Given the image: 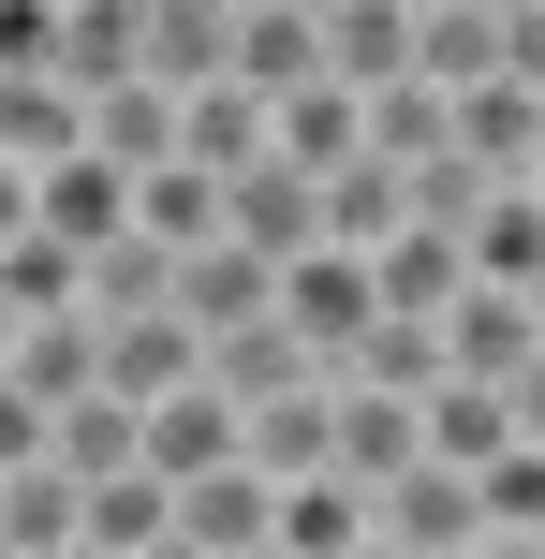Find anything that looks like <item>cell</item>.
I'll use <instances>...</instances> for the list:
<instances>
[{"label":"cell","instance_id":"6da1fadb","mask_svg":"<svg viewBox=\"0 0 545 559\" xmlns=\"http://www.w3.org/2000/svg\"><path fill=\"white\" fill-rule=\"evenodd\" d=\"M487 545H501V531H487V486H472V472L428 456V472L383 486V559H487Z\"/></svg>","mask_w":545,"mask_h":559},{"label":"cell","instance_id":"7a4b0ae2","mask_svg":"<svg viewBox=\"0 0 545 559\" xmlns=\"http://www.w3.org/2000/svg\"><path fill=\"white\" fill-rule=\"evenodd\" d=\"M236 88L265 118L324 88V0H236Z\"/></svg>","mask_w":545,"mask_h":559},{"label":"cell","instance_id":"3957f363","mask_svg":"<svg viewBox=\"0 0 545 559\" xmlns=\"http://www.w3.org/2000/svg\"><path fill=\"white\" fill-rule=\"evenodd\" d=\"M222 236H236V251H251V265H310L324 251V177H295V163H265V177H236V192H222Z\"/></svg>","mask_w":545,"mask_h":559},{"label":"cell","instance_id":"277c9868","mask_svg":"<svg viewBox=\"0 0 545 559\" xmlns=\"http://www.w3.org/2000/svg\"><path fill=\"white\" fill-rule=\"evenodd\" d=\"M147 88L163 104L236 88V0H147Z\"/></svg>","mask_w":545,"mask_h":559},{"label":"cell","instance_id":"5b68a950","mask_svg":"<svg viewBox=\"0 0 545 559\" xmlns=\"http://www.w3.org/2000/svg\"><path fill=\"white\" fill-rule=\"evenodd\" d=\"M413 88L428 104L501 88V0H413Z\"/></svg>","mask_w":545,"mask_h":559},{"label":"cell","instance_id":"8992f818","mask_svg":"<svg viewBox=\"0 0 545 559\" xmlns=\"http://www.w3.org/2000/svg\"><path fill=\"white\" fill-rule=\"evenodd\" d=\"M281 324L310 338L324 368H354V354H369V324H383V295H369V265H354V251H310V265L281 280Z\"/></svg>","mask_w":545,"mask_h":559},{"label":"cell","instance_id":"52a82bcc","mask_svg":"<svg viewBox=\"0 0 545 559\" xmlns=\"http://www.w3.org/2000/svg\"><path fill=\"white\" fill-rule=\"evenodd\" d=\"M59 88L74 104L147 88V0H59Z\"/></svg>","mask_w":545,"mask_h":559},{"label":"cell","instance_id":"ba28073f","mask_svg":"<svg viewBox=\"0 0 545 559\" xmlns=\"http://www.w3.org/2000/svg\"><path fill=\"white\" fill-rule=\"evenodd\" d=\"M324 88H354V104L413 88V0H324Z\"/></svg>","mask_w":545,"mask_h":559},{"label":"cell","instance_id":"9c48e42d","mask_svg":"<svg viewBox=\"0 0 545 559\" xmlns=\"http://www.w3.org/2000/svg\"><path fill=\"white\" fill-rule=\"evenodd\" d=\"M29 236H45V251H118V236H133V177H104V163H45L29 177Z\"/></svg>","mask_w":545,"mask_h":559},{"label":"cell","instance_id":"30bf717a","mask_svg":"<svg viewBox=\"0 0 545 559\" xmlns=\"http://www.w3.org/2000/svg\"><path fill=\"white\" fill-rule=\"evenodd\" d=\"M177 324H192L206 354L251 338V324H281V265H251L236 236H222V251H192V265H177Z\"/></svg>","mask_w":545,"mask_h":559},{"label":"cell","instance_id":"8fae6325","mask_svg":"<svg viewBox=\"0 0 545 559\" xmlns=\"http://www.w3.org/2000/svg\"><path fill=\"white\" fill-rule=\"evenodd\" d=\"M177 545L192 559H265L281 545V486L236 456V472H206V486H177Z\"/></svg>","mask_w":545,"mask_h":559},{"label":"cell","instance_id":"7c38bea8","mask_svg":"<svg viewBox=\"0 0 545 559\" xmlns=\"http://www.w3.org/2000/svg\"><path fill=\"white\" fill-rule=\"evenodd\" d=\"M236 456H251V413H236L222 383H192V397L147 413V472L163 486H206V472H236Z\"/></svg>","mask_w":545,"mask_h":559},{"label":"cell","instance_id":"4fadbf2b","mask_svg":"<svg viewBox=\"0 0 545 559\" xmlns=\"http://www.w3.org/2000/svg\"><path fill=\"white\" fill-rule=\"evenodd\" d=\"M281 559H383V501H369L354 472L281 486Z\"/></svg>","mask_w":545,"mask_h":559},{"label":"cell","instance_id":"5bb4252c","mask_svg":"<svg viewBox=\"0 0 545 559\" xmlns=\"http://www.w3.org/2000/svg\"><path fill=\"white\" fill-rule=\"evenodd\" d=\"M531 354H545V338H531V295H487V280H472V295L442 309V383H517Z\"/></svg>","mask_w":545,"mask_h":559},{"label":"cell","instance_id":"9a60e30c","mask_svg":"<svg viewBox=\"0 0 545 559\" xmlns=\"http://www.w3.org/2000/svg\"><path fill=\"white\" fill-rule=\"evenodd\" d=\"M192 383H206V338L177 324V309H163V324H118V338H104V397H133V413H163V397H192Z\"/></svg>","mask_w":545,"mask_h":559},{"label":"cell","instance_id":"2e32d148","mask_svg":"<svg viewBox=\"0 0 545 559\" xmlns=\"http://www.w3.org/2000/svg\"><path fill=\"white\" fill-rule=\"evenodd\" d=\"M74 309H88V338L163 324V309H177V265L147 251V236H118V251H88V265H74Z\"/></svg>","mask_w":545,"mask_h":559},{"label":"cell","instance_id":"e0dca14e","mask_svg":"<svg viewBox=\"0 0 545 559\" xmlns=\"http://www.w3.org/2000/svg\"><path fill=\"white\" fill-rule=\"evenodd\" d=\"M0 383H15V397H45V413L104 397V338H88V309H74V324H29V338H0Z\"/></svg>","mask_w":545,"mask_h":559},{"label":"cell","instance_id":"ac0fdd59","mask_svg":"<svg viewBox=\"0 0 545 559\" xmlns=\"http://www.w3.org/2000/svg\"><path fill=\"white\" fill-rule=\"evenodd\" d=\"M428 456L487 486L501 456H517V383H442V397H428Z\"/></svg>","mask_w":545,"mask_h":559},{"label":"cell","instance_id":"d6986e66","mask_svg":"<svg viewBox=\"0 0 545 559\" xmlns=\"http://www.w3.org/2000/svg\"><path fill=\"white\" fill-rule=\"evenodd\" d=\"M340 472L369 486V501H383L399 472H428V413H413V397H354V383H340Z\"/></svg>","mask_w":545,"mask_h":559},{"label":"cell","instance_id":"ffe728a7","mask_svg":"<svg viewBox=\"0 0 545 559\" xmlns=\"http://www.w3.org/2000/svg\"><path fill=\"white\" fill-rule=\"evenodd\" d=\"M133 236L163 265H192V251H222V177H192V163H163V177H133Z\"/></svg>","mask_w":545,"mask_h":559},{"label":"cell","instance_id":"44dd1931","mask_svg":"<svg viewBox=\"0 0 545 559\" xmlns=\"http://www.w3.org/2000/svg\"><path fill=\"white\" fill-rule=\"evenodd\" d=\"M369 295H383V324H442V309L472 295V251L458 236H399V251L369 265Z\"/></svg>","mask_w":545,"mask_h":559},{"label":"cell","instance_id":"7402d4cb","mask_svg":"<svg viewBox=\"0 0 545 559\" xmlns=\"http://www.w3.org/2000/svg\"><path fill=\"white\" fill-rule=\"evenodd\" d=\"M0 545H15V559H74V545H88V486L59 472V456L15 472V486H0Z\"/></svg>","mask_w":545,"mask_h":559},{"label":"cell","instance_id":"603a6c76","mask_svg":"<svg viewBox=\"0 0 545 559\" xmlns=\"http://www.w3.org/2000/svg\"><path fill=\"white\" fill-rule=\"evenodd\" d=\"M251 472H265V486L340 472V383H324V397H281V413H251Z\"/></svg>","mask_w":545,"mask_h":559},{"label":"cell","instance_id":"cb8c5ba5","mask_svg":"<svg viewBox=\"0 0 545 559\" xmlns=\"http://www.w3.org/2000/svg\"><path fill=\"white\" fill-rule=\"evenodd\" d=\"M88 163L104 177H163L177 163V104L163 88H104V104H88Z\"/></svg>","mask_w":545,"mask_h":559},{"label":"cell","instance_id":"d4e9b609","mask_svg":"<svg viewBox=\"0 0 545 559\" xmlns=\"http://www.w3.org/2000/svg\"><path fill=\"white\" fill-rule=\"evenodd\" d=\"M163 545H177V486H163V472L88 486V559H163Z\"/></svg>","mask_w":545,"mask_h":559},{"label":"cell","instance_id":"484cf974","mask_svg":"<svg viewBox=\"0 0 545 559\" xmlns=\"http://www.w3.org/2000/svg\"><path fill=\"white\" fill-rule=\"evenodd\" d=\"M59 472H74V486L147 472V413H133V397H74V413H59Z\"/></svg>","mask_w":545,"mask_h":559},{"label":"cell","instance_id":"4316f807","mask_svg":"<svg viewBox=\"0 0 545 559\" xmlns=\"http://www.w3.org/2000/svg\"><path fill=\"white\" fill-rule=\"evenodd\" d=\"M472 280H487V295H545V192H501L487 222H472Z\"/></svg>","mask_w":545,"mask_h":559},{"label":"cell","instance_id":"83f0119b","mask_svg":"<svg viewBox=\"0 0 545 559\" xmlns=\"http://www.w3.org/2000/svg\"><path fill=\"white\" fill-rule=\"evenodd\" d=\"M487 531L545 559V442H517V456H501V472H487Z\"/></svg>","mask_w":545,"mask_h":559},{"label":"cell","instance_id":"f1b7e54d","mask_svg":"<svg viewBox=\"0 0 545 559\" xmlns=\"http://www.w3.org/2000/svg\"><path fill=\"white\" fill-rule=\"evenodd\" d=\"M45 456H59V413L0 383V486H15V472H45Z\"/></svg>","mask_w":545,"mask_h":559},{"label":"cell","instance_id":"f546056e","mask_svg":"<svg viewBox=\"0 0 545 559\" xmlns=\"http://www.w3.org/2000/svg\"><path fill=\"white\" fill-rule=\"evenodd\" d=\"M501 88L545 104V0H501Z\"/></svg>","mask_w":545,"mask_h":559},{"label":"cell","instance_id":"4dcf8cb0","mask_svg":"<svg viewBox=\"0 0 545 559\" xmlns=\"http://www.w3.org/2000/svg\"><path fill=\"white\" fill-rule=\"evenodd\" d=\"M0 251H29V177L0 163Z\"/></svg>","mask_w":545,"mask_h":559},{"label":"cell","instance_id":"1f68e13d","mask_svg":"<svg viewBox=\"0 0 545 559\" xmlns=\"http://www.w3.org/2000/svg\"><path fill=\"white\" fill-rule=\"evenodd\" d=\"M517 442H545V354L517 368Z\"/></svg>","mask_w":545,"mask_h":559},{"label":"cell","instance_id":"d6a6232c","mask_svg":"<svg viewBox=\"0 0 545 559\" xmlns=\"http://www.w3.org/2000/svg\"><path fill=\"white\" fill-rule=\"evenodd\" d=\"M531 338H545V295H531Z\"/></svg>","mask_w":545,"mask_h":559},{"label":"cell","instance_id":"836d02e7","mask_svg":"<svg viewBox=\"0 0 545 559\" xmlns=\"http://www.w3.org/2000/svg\"><path fill=\"white\" fill-rule=\"evenodd\" d=\"M163 559H192V545H163Z\"/></svg>","mask_w":545,"mask_h":559},{"label":"cell","instance_id":"e575fe53","mask_svg":"<svg viewBox=\"0 0 545 559\" xmlns=\"http://www.w3.org/2000/svg\"><path fill=\"white\" fill-rule=\"evenodd\" d=\"M265 559H281V545H265Z\"/></svg>","mask_w":545,"mask_h":559},{"label":"cell","instance_id":"d590c367","mask_svg":"<svg viewBox=\"0 0 545 559\" xmlns=\"http://www.w3.org/2000/svg\"><path fill=\"white\" fill-rule=\"evenodd\" d=\"M74 559H88V545H74Z\"/></svg>","mask_w":545,"mask_h":559}]
</instances>
